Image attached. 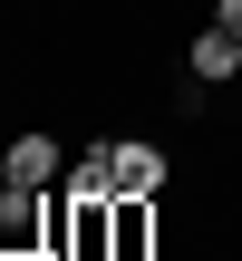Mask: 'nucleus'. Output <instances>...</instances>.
Masks as SVG:
<instances>
[{
	"label": "nucleus",
	"instance_id": "nucleus-1",
	"mask_svg": "<svg viewBox=\"0 0 242 261\" xmlns=\"http://www.w3.org/2000/svg\"><path fill=\"white\" fill-rule=\"evenodd\" d=\"M0 261H58V194L39 184L0 194Z\"/></svg>",
	"mask_w": 242,
	"mask_h": 261
},
{
	"label": "nucleus",
	"instance_id": "nucleus-2",
	"mask_svg": "<svg viewBox=\"0 0 242 261\" xmlns=\"http://www.w3.org/2000/svg\"><path fill=\"white\" fill-rule=\"evenodd\" d=\"M0 174H10V184H39V194H58V174H68V145H58L49 126H29V136H10Z\"/></svg>",
	"mask_w": 242,
	"mask_h": 261
},
{
	"label": "nucleus",
	"instance_id": "nucleus-3",
	"mask_svg": "<svg viewBox=\"0 0 242 261\" xmlns=\"http://www.w3.org/2000/svg\"><path fill=\"white\" fill-rule=\"evenodd\" d=\"M184 77H194V87H223V77H242V39H233V29H194Z\"/></svg>",
	"mask_w": 242,
	"mask_h": 261
},
{
	"label": "nucleus",
	"instance_id": "nucleus-4",
	"mask_svg": "<svg viewBox=\"0 0 242 261\" xmlns=\"http://www.w3.org/2000/svg\"><path fill=\"white\" fill-rule=\"evenodd\" d=\"M165 145H146V136H116V194H165Z\"/></svg>",
	"mask_w": 242,
	"mask_h": 261
},
{
	"label": "nucleus",
	"instance_id": "nucleus-5",
	"mask_svg": "<svg viewBox=\"0 0 242 261\" xmlns=\"http://www.w3.org/2000/svg\"><path fill=\"white\" fill-rule=\"evenodd\" d=\"M58 194H78V203H116V145H87V155L58 174Z\"/></svg>",
	"mask_w": 242,
	"mask_h": 261
},
{
	"label": "nucleus",
	"instance_id": "nucleus-6",
	"mask_svg": "<svg viewBox=\"0 0 242 261\" xmlns=\"http://www.w3.org/2000/svg\"><path fill=\"white\" fill-rule=\"evenodd\" d=\"M107 213H116V261H146L155 252V194H116Z\"/></svg>",
	"mask_w": 242,
	"mask_h": 261
},
{
	"label": "nucleus",
	"instance_id": "nucleus-7",
	"mask_svg": "<svg viewBox=\"0 0 242 261\" xmlns=\"http://www.w3.org/2000/svg\"><path fill=\"white\" fill-rule=\"evenodd\" d=\"M213 29H233V39H242V0H213Z\"/></svg>",
	"mask_w": 242,
	"mask_h": 261
}]
</instances>
